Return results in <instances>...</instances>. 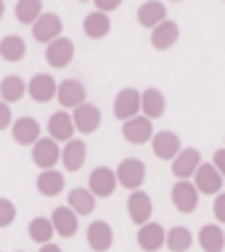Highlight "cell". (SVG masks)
<instances>
[{"mask_svg":"<svg viewBox=\"0 0 225 252\" xmlns=\"http://www.w3.org/2000/svg\"><path fill=\"white\" fill-rule=\"evenodd\" d=\"M83 32H85L90 40H104L109 32H112V19H109V13L90 11V13L83 19Z\"/></svg>","mask_w":225,"mask_h":252,"instance_id":"obj_26","label":"cell"},{"mask_svg":"<svg viewBox=\"0 0 225 252\" xmlns=\"http://www.w3.org/2000/svg\"><path fill=\"white\" fill-rule=\"evenodd\" d=\"M80 3H85V0H80Z\"/></svg>","mask_w":225,"mask_h":252,"instance_id":"obj_42","label":"cell"},{"mask_svg":"<svg viewBox=\"0 0 225 252\" xmlns=\"http://www.w3.org/2000/svg\"><path fill=\"white\" fill-rule=\"evenodd\" d=\"M27 53V43L24 37L19 35H5L0 37V59L8 61V64H16V61H22Z\"/></svg>","mask_w":225,"mask_h":252,"instance_id":"obj_32","label":"cell"},{"mask_svg":"<svg viewBox=\"0 0 225 252\" xmlns=\"http://www.w3.org/2000/svg\"><path fill=\"white\" fill-rule=\"evenodd\" d=\"M95 196L90 194V189H72L69 196H66V207H72L74 213H77V218H85V215H93L95 210Z\"/></svg>","mask_w":225,"mask_h":252,"instance_id":"obj_28","label":"cell"},{"mask_svg":"<svg viewBox=\"0 0 225 252\" xmlns=\"http://www.w3.org/2000/svg\"><path fill=\"white\" fill-rule=\"evenodd\" d=\"M5 16V0H0V19Z\"/></svg>","mask_w":225,"mask_h":252,"instance_id":"obj_40","label":"cell"},{"mask_svg":"<svg viewBox=\"0 0 225 252\" xmlns=\"http://www.w3.org/2000/svg\"><path fill=\"white\" fill-rule=\"evenodd\" d=\"M191 183L196 186V191L199 194H207V196H217L223 191V183L225 178L220 173H217V167L212 165V162H201L199 170L194 173V178H191Z\"/></svg>","mask_w":225,"mask_h":252,"instance_id":"obj_2","label":"cell"},{"mask_svg":"<svg viewBox=\"0 0 225 252\" xmlns=\"http://www.w3.org/2000/svg\"><path fill=\"white\" fill-rule=\"evenodd\" d=\"M93 3H95V8H98L101 13H112V11H117L122 5V0H93Z\"/></svg>","mask_w":225,"mask_h":252,"instance_id":"obj_37","label":"cell"},{"mask_svg":"<svg viewBox=\"0 0 225 252\" xmlns=\"http://www.w3.org/2000/svg\"><path fill=\"white\" fill-rule=\"evenodd\" d=\"M212 215H215V220L220 223H225V191H220L215 196V202H212Z\"/></svg>","mask_w":225,"mask_h":252,"instance_id":"obj_35","label":"cell"},{"mask_svg":"<svg viewBox=\"0 0 225 252\" xmlns=\"http://www.w3.org/2000/svg\"><path fill=\"white\" fill-rule=\"evenodd\" d=\"M27 96V83L19 74H8V77L0 80V101L5 104H16Z\"/></svg>","mask_w":225,"mask_h":252,"instance_id":"obj_30","label":"cell"},{"mask_svg":"<svg viewBox=\"0 0 225 252\" xmlns=\"http://www.w3.org/2000/svg\"><path fill=\"white\" fill-rule=\"evenodd\" d=\"M61 32H64V22H61L58 13H51V11H43V16L32 24V37H35L37 43H43V45L61 37Z\"/></svg>","mask_w":225,"mask_h":252,"instance_id":"obj_5","label":"cell"},{"mask_svg":"<svg viewBox=\"0 0 225 252\" xmlns=\"http://www.w3.org/2000/svg\"><path fill=\"white\" fill-rule=\"evenodd\" d=\"M56 98L64 109H72L74 112L77 106H83L87 101V91L80 80H61L58 88H56Z\"/></svg>","mask_w":225,"mask_h":252,"instance_id":"obj_14","label":"cell"},{"mask_svg":"<svg viewBox=\"0 0 225 252\" xmlns=\"http://www.w3.org/2000/svg\"><path fill=\"white\" fill-rule=\"evenodd\" d=\"M199 247L204 252H223L225 250V231L220 223H207L199 228Z\"/></svg>","mask_w":225,"mask_h":252,"instance_id":"obj_27","label":"cell"},{"mask_svg":"<svg viewBox=\"0 0 225 252\" xmlns=\"http://www.w3.org/2000/svg\"><path fill=\"white\" fill-rule=\"evenodd\" d=\"M199 165H201V152H199V149H191V146L180 149V154L169 162L172 175L178 181H191V178H194V173L199 170Z\"/></svg>","mask_w":225,"mask_h":252,"instance_id":"obj_7","label":"cell"},{"mask_svg":"<svg viewBox=\"0 0 225 252\" xmlns=\"http://www.w3.org/2000/svg\"><path fill=\"white\" fill-rule=\"evenodd\" d=\"M35 186H37L40 196H48V199H51V196H58L61 191H64L66 181H64V173H58V170L53 167V170H40Z\"/></svg>","mask_w":225,"mask_h":252,"instance_id":"obj_25","label":"cell"},{"mask_svg":"<svg viewBox=\"0 0 225 252\" xmlns=\"http://www.w3.org/2000/svg\"><path fill=\"white\" fill-rule=\"evenodd\" d=\"M85 236H87V247L93 252H109L114 244V231L106 220H93L90 226H87Z\"/></svg>","mask_w":225,"mask_h":252,"instance_id":"obj_21","label":"cell"},{"mask_svg":"<svg viewBox=\"0 0 225 252\" xmlns=\"http://www.w3.org/2000/svg\"><path fill=\"white\" fill-rule=\"evenodd\" d=\"M180 40V27L172 19H165L162 24H156L151 30V45L156 51H169Z\"/></svg>","mask_w":225,"mask_h":252,"instance_id":"obj_22","label":"cell"},{"mask_svg":"<svg viewBox=\"0 0 225 252\" xmlns=\"http://www.w3.org/2000/svg\"><path fill=\"white\" fill-rule=\"evenodd\" d=\"M165 109H167V98L159 88H146V91H141V114L143 117H148L154 122L165 114Z\"/></svg>","mask_w":225,"mask_h":252,"instance_id":"obj_23","label":"cell"},{"mask_svg":"<svg viewBox=\"0 0 225 252\" xmlns=\"http://www.w3.org/2000/svg\"><path fill=\"white\" fill-rule=\"evenodd\" d=\"M11 135L19 146H35L43 138V127H40V122L35 117H19L11 125Z\"/></svg>","mask_w":225,"mask_h":252,"instance_id":"obj_15","label":"cell"},{"mask_svg":"<svg viewBox=\"0 0 225 252\" xmlns=\"http://www.w3.org/2000/svg\"><path fill=\"white\" fill-rule=\"evenodd\" d=\"M40 252H64L58 247V244H53V242H48V244H43V247H40Z\"/></svg>","mask_w":225,"mask_h":252,"instance_id":"obj_39","label":"cell"},{"mask_svg":"<svg viewBox=\"0 0 225 252\" xmlns=\"http://www.w3.org/2000/svg\"><path fill=\"white\" fill-rule=\"evenodd\" d=\"M16 252H24V250H16Z\"/></svg>","mask_w":225,"mask_h":252,"instance_id":"obj_41","label":"cell"},{"mask_svg":"<svg viewBox=\"0 0 225 252\" xmlns=\"http://www.w3.org/2000/svg\"><path fill=\"white\" fill-rule=\"evenodd\" d=\"M13 125V112H11V104H5V101H0V130H5V127Z\"/></svg>","mask_w":225,"mask_h":252,"instance_id":"obj_36","label":"cell"},{"mask_svg":"<svg viewBox=\"0 0 225 252\" xmlns=\"http://www.w3.org/2000/svg\"><path fill=\"white\" fill-rule=\"evenodd\" d=\"M27 234H29V239L35 242V244H48V242H53V236H56V231H53V223H51V218H45V215H37V218H32L29 220V226H27Z\"/></svg>","mask_w":225,"mask_h":252,"instance_id":"obj_31","label":"cell"},{"mask_svg":"<svg viewBox=\"0 0 225 252\" xmlns=\"http://www.w3.org/2000/svg\"><path fill=\"white\" fill-rule=\"evenodd\" d=\"M74 122H72V114L66 112V109H61V112H53L51 117H48V135H51L56 144H66V141L74 138Z\"/></svg>","mask_w":225,"mask_h":252,"instance_id":"obj_17","label":"cell"},{"mask_svg":"<svg viewBox=\"0 0 225 252\" xmlns=\"http://www.w3.org/2000/svg\"><path fill=\"white\" fill-rule=\"evenodd\" d=\"M151 213H154V202L143 189L138 191H130L127 196V218L135 223V226H143V223L151 220Z\"/></svg>","mask_w":225,"mask_h":252,"instance_id":"obj_12","label":"cell"},{"mask_svg":"<svg viewBox=\"0 0 225 252\" xmlns=\"http://www.w3.org/2000/svg\"><path fill=\"white\" fill-rule=\"evenodd\" d=\"M223 3H225V0H223Z\"/></svg>","mask_w":225,"mask_h":252,"instance_id":"obj_44","label":"cell"},{"mask_svg":"<svg viewBox=\"0 0 225 252\" xmlns=\"http://www.w3.org/2000/svg\"><path fill=\"white\" fill-rule=\"evenodd\" d=\"M175 3H180V0H175Z\"/></svg>","mask_w":225,"mask_h":252,"instance_id":"obj_43","label":"cell"},{"mask_svg":"<svg viewBox=\"0 0 225 252\" xmlns=\"http://www.w3.org/2000/svg\"><path fill=\"white\" fill-rule=\"evenodd\" d=\"M117 173H114L112 167L101 165V167H93V173L87 175V189H90V194L95 199H106V196H112L117 191Z\"/></svg>","mask_w":225,"mask_h":252,"instance_id":"obj_3","label":"cell"},{"mask_svg":"<svg viewBox=\"0 0 225 252\" xmlns=\"http://www.w3.org/2000/svg\"><path fill=\"white\" fill-rule=\"evenodd\" d=\"M194 231L186 228V226H172L167 231V239H165V247L169 252H188L194 247Z\"/></svg>","mask_w":225,"mask_h":252,"instance_id":"obj_29","label":"cell"},{"mask_svg":"<svg viewBox=\"0 0 225 252\" xmlns=\"http://www.w3.org/2000/svg\"><path fill=\"white\" fill-rule=\"evenodd\" d=\"M114 173H117V183L125 186L127 191H138L143 183H146V165L141 159H135V157L122 159Z\"/></svg>","mask_w":225,"mask_h":252,"instance_id":"obj_1","label":"cell"},{"mask_svg":"<svg viewBox=\"0 0 225 252\" xmlns=\"http://www.w3.org/2000/svg\"><path fill=\"white\" fill-rule=\"evenodd\" d=\"M169 202H172V207L178 213L191 215L199 207V191H196V186L191 181H175L172 191H169Z\"/></svg>","mask_w":225,"mask_h":252,"instance_id":"obj_4","label":"cell"},{"mask_svg":"<svg viewBox=\"0 0 225 252\" xmlns=\"http://www.w3.org/2000/svg\"><path fill=\"white\" fill-rule=\"evenodd\" d=\"M85 159H87V144L83 138H72V141H66V144L61 146V165L69 170V173L83 170Z\"/></svg>","mask_w":225,"mask_h":252,"instance_id":"obj_19","label":"cell"},{"mask_svg":"<svg viewBox=\"0 0 225 252\" xmlns=\"http://www.w3.org/2000/svg\"><path fill=\"white\" fill-rule=\"evenodd\" d=\"M151 149H154V157L156 159H165V162H172L175 157L180 154V135L172 133V130H156L154 138H151Z\"/></svg>","mask_w":225,"mask_h":252,"instance_id":"obj_8","label":"cell"},{"mask_svg":"<svg viewBox=\"0 0 225 252\" xmlns=\"http://www.w3.org/2000/svg\"><path fill=\"white\" fill-rule=\"evenodd\" d=\"M141 114V91H135V88H122L117 93V98H114V117L127 122L133 117H138Z\"/></svg>","mask_w":225,"mask_h":252,"instance_id":"obj_10","label":"cell"},{"mask_svg":"<svg viewBox=\"0 0 225 252\" xmlns=\"http://www.w3.org/2000/svg\"><path fill=\"white\" fill-rule=\"evenodd\" d=\"M74 59V43L69 37H56L53 43L45 45V61L53 66V69H64V66H69Z\"/></svg>","mask_w":225,"mask_h":252,"instance_id":"obj_9","label":"cell"},{"mask_svg":"<svg viewBox=\"0 0 225 252\" xmlns=\"http://www.w3.org/2000/svg\"><path fill=\"white\" fill-rule=\"evenodd\" d=\"M56 88H58V83L53 80V74H45V72H37L35 77L27 83L29 98L37 101V104H48L51 98H56Z\"/></svg>","mask_w":225,"mask_h":252,"instance_id":"obj_18","label":"cell"},{"mask_svg":"<svg viewBox=\"0 0 225 252\" xmlns=\"http://www.w3.org/2000/svg\"><path fill=\"white\" fill-rule=\"evenodd\" d=\"M16 204H13L8 196H0V228H8L13 220H16Z\"/></svg>","mask_w":225,"mask_h":252,"instance_id":"obj_34","label":"cell"},{"mask_svg":"<svg viewBox=\"0 0 225 252\" xmlns=\"http://www.w3.org/2000/svg\"><path fill=\"white\" fill-rule=\"evenodd\" d=\"M212 165L217 167V173H220L223 178H225V146H223V149H217V152L212 154Z\"/></svg>","mask_w":225,"mask_h":252,"instance_id":"obj_38","label":"cell"},{"mask_svg":"<svg viewBox=\"0 0 225 252\" xmlns=\"http://www.w3.org/2000/svg\"><path fill=\"white\" fill-rule=\"evenodd\" d=\"M51 223H53V231H56L58 236H64V239H72L74 234H77L80 228V218L74 213L72 207H66V204H61L51 213Z\"/></svg>","mask_w":225,"mask_h":252,"instance_id":"obj_20","label":"cell"},{"mask_svg":"<svg viewBox=\"0 0 225 252\" xmlns=\"http://www.w3.org/2000/svg\"><path fill=\"white\" fill-rule=\"evenodd\" d=\"M32 162L40 170H53L61 162V146L48 135V138H40L35 146H32Z\"/></svg>","mask_w":225,"mask_h":252,"instance_id":"obj_11","label":"cell"},{"mask_svg":"<svg viewBox=\"0 0 225 252\" xmlns=\"http://www.w3.org/2000/svg\"><path fill=\"white\" fill-rule=\"evenodd\" d=\"M122 138L127 141V144H148V141L154 138V122L148 117H143V114H138V117L122 122Z\"/></svg>","mask_w":225,"mask_h":252,"instance_id":"obj_6","label":"cell"},{"mask_svg":"<svg viewBox=\"0 0 225 252\" xmlns=\"http://www.w3.org/2000/svg\"><path fill=\"white\" fill-rule=\"evenodd\" d=\"M72 122H74V130L83 133V135H90L101 127V109L90 104V101H85L83 106H77L72 112Z\"/></svg>","mask_w":225,"mask_h":252,"instance_id":"obj_13","label":"cell"},{"mask_svg":"<svg viewBox=\"0 0 225 252\" xmlns=\"http://www.w3.org/2000/svg\"><path fill=\"white\" fill-rule=\"evenodd\" d=\"M165 239H167V228L156 220H148L138 226V247L143 252H159L165 247Z\"/></svg>","mask_w":225,"mask_h":252,"instance_id":"obj_16","label":"cell"},{"mask_svg":"<svg viewBox=\"0 0 225 252\" xmlns=\"http://www.w3.org/2000/svg\"><path fill=\"white\" fill-rule=\"evenodd\" d=\"M13 13H16V22L19 24L32 27L40 16H43V0H16Z\"/></svg>","mask_w":225,"mask_h":252,"instance_id":"obj_33","label":"cell"},{"mask_svg":"<svg viewBox=\"0 0 225 252\" xmlns=\"http://www.w3.org/2000/svg\"><path fill=\"white\" fill-rule=\"evenodd\" d=\"M135 16H138V24L141 27L154 30L156 24H162L167 19V5L162 3V0H146V3L135 11Z\"/></svg>","mask_w":225,"mask_h":252,"instance_id":"obj_24","label":"cell"}]
</instances>
